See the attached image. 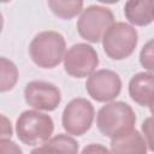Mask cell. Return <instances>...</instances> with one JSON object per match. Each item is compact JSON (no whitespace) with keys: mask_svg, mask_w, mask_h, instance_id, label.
Masks as SVG:
<instances>
[{"mask_svg":"<svg viewBox=\"0 0 154 154\" xmlns=\"http://www.w3.org/2000/svg\"><path fill=\"white\" fill-rule=\"evenodd\" d=\"M136 114L130 105L123 101H112L102 106L96 116L99 131L111 140L134 130Z\"/></svg>","mask_w":154,"mask_h":154,"instance_id":"1","label":"cell"},{"mask_svg":"<svg viewBox=\"0 0 154 154\" xmlns=\"http://www.w3.org/2000/svg\"><path fill=\"white\" fill-rule=\"evenodd\" d=\"M66 42L61 34L46 30L38 32L30 42L29 54L31 60L42 69L58 66L65 57Z\"/></svg>","mask_w":154,"mask_h":154,"instance_id":"2","label":"cell"},{"mask_svg":"<svg viewBox=\"0 0 154 154\" xmlns=\"http://www.w3.org/2000/svg\"><path fill=\"white\" fill-rule=\"evenodd\" d=\"M54 131L53 119L36 109L20 113L16 120V134L20 142L26 146H38L47 142Z\"/></svg>","mask_w":154,"mask_h":154,"instance_id":"3","label":"cell"},{"mask_svg":"<svg viewBox=\"0 0 154 154\" xmlns=\"http://www.w3.org/2000/svg\"><path fill=\"white\" fill-rule=\"evenodd\" d=\"M113 24L114 16L108 7L90 5L83 10L76 26L82 38L91 43H97L103 38L105 34Z\"/></svg>","mask_w":154,"mask_h":154,"instance_id":"4","label":"cell"},{"mask_svg":"<svg viewBox=\"0 0 154 154\" xmlns=\"http://www.w3.org/2000/svg\"><path fill=\"white\" fill-rule=\"evenodd\" d=\"M138 42L136 29L124 22L114 23L102 38V47L108 58L113 60H123L129 58Z\"/></svg>","mask_w":154,"mask_h":154,"instance_id":"5","label":"cell"},{"mask_svg":"<svg viewBox=\"0 0 154 154\" xmlns=\"http://www.w3.org/2000/svg\"><path fill=\"white\" fill-rule=\"evenodd\" d=\"M94 117L95 109L89 100L83 97L73 99L63 111V128L69 135L82 136L90 129Z\"/></svg>","mask_w":154,"mask_h":154,"instance_id":"6","label":"cell"},{"mask_svg":"<svg viewBox=\"0 0 154 154\" xmlns=\"http://www.w3.org/2000/svg\"><path fill=\"white\" fill-rule=\"evenodd\" d=\"M99 65L96 51L87 43H76L71 46L64 57V69L67 75L83 78L93 75Z\"/></svg>","mask_w":154,"mask_h":154,"instance_id":"7","label":"cell"},{"mask_svg":"<svg viewBox=\"0 0 154 154\" xmlns=\"http://www.w3.org/2000/svg\"><path fill=\"white\" fill-rule=\"evenodd\" d=\"M85 89L95 101L108 102L120 94L122 79L119 75L112 70H97L88 77Z\"/></svg>","mask_w":154,"mask_h":154,"instance_id":"8","label":"cell"},{"mask_svg":"<svg viewBox=\"0 0 154 154\" xmlns=\"http://www.w3.org/2000/svg\"><path fill=\"white\" fill-rule=\"evenodd\" d=\"M25 102L37 111H54L60 101L61 94L59 88L46 81H31L24 89Z\"/></svg>","mask_w":154,"mask_h":154,"instance_id":"9","label":"cell"},{"mask_svg":"<svg viewBox=\"0 0 154 154\" xmlns=\"http://www.w3.org/2000/svg\"><path fill=\"white\" fill-rule=\"evenodd\" d=\"M130 97L143 107L154 106V73L138 72L129 82Z\"/></svg>","mask_w":154,"mask_h":154,"instance_id":"10","label":"cell"},{"mask_svg":"<svg viewBox=\"0 0 154 154\" xmlns=\"http://www.w3.org/2000/svg\"><path fill=\"white\" fill-rule=\"evenodd\" d=\"M147 142L136 129L111 140V154H147Z\"/></svg>","mask_w":154,"mask_h":154,"instance_id":"11","label":"cell"},{"mask_svg":"<svg viewBox=\"0 0 154 154\" xmlns=\"http://www.w3.org/2000/svg\"><path fill=\"white\" fill-rule=\"evenodd\" d=\"M124 14L134 25H148L154 20V0L126 1L124 5Z\"/></svg>","mask_w":154,"mask_h":154,"instance_id":"12","label":"cell"},{"mask_svg":"<svg viewBox=\"0 0 154 154\" xmlns=\"http://www.w3.org/2000/svg\"><path fill=\"white\" fill-rule=\"evenodd\" d=\"M78 142L65 134L51 137L43 144L34 148L30 154H78Z\"/></svg>","mask_w":154,"mask_h":154,"instance_id":"13","label":"cell"},{"mask_svg":"<svg viewBox=\"0 0 154 154\" xmlns=\"http://www.w3.org/2000/svg\"><path fill=\"white\" fill-rule=\"evenodd\" d=\"M48 6L52 12L63 19H71L83 12V1H60V0H51L48 1Z\"/></svg>","mask_w":154,"mask_h":154,"instance_id":"14","label":"cell"},{"mask_svg":"<svg viewBox=\"0 0 154 154\" xmlns=\"http://www.w3.org/2000/svg\"><path fill=\"white\" fill-rule=\"evenodd\" d=\"M0 63H1L0 90L4 93L7 90H11L16 85V83L18 81V69L13 61H11L4 57L0 59Z\"/></svg>","mask_w":154,"mask_h":154,"instance_id":"15","label":"cell"},{"mask_svg":"<svg viewBox=\"0 0 154 154\" xmlns=\"http://www.w3.org/2000/svg\"><path fill=\"white\" fill-rule=\"evenodd\" d=\"M140 63L142 67L154 73V38L149 40L140 52Z\"/></svg>","mask_w":154,"mask_h":154,"instance_id":"16","label":"cell"},{"mask_svg":"<svg viewBox=\"0 0 154 154\" xmlns=\"http://www.w3.org/2000/svg\"><path fill=\"white\" fill-rule=\"evenodd\" d=\"M141 130L143 132V137L147 142L148 149L150 152H154V114L143 120Z\"/></svg>","mask_w":154,"mask_h":154,"instance_id":"17","label":"cell"},{"mask_svg":"<svg viewBox=\"0 0 154 154\" xmlns=\"http://www.w3.org/2000/svg\"><path fill=\"white\" fill-rule=\"evenodd\" d=\"M0 148H1V154H23V150L10 138H1Z\"/></svg>","mask_w":154,"mask_h":154,"instance_id":"18","label":"cell"},{"mask_svg":"<svg viewBox=\"0 0 154 154\" xmlns=\"http://www.w3.org/2000/svg\"><path fill=\"white\" fill-rule=\"evenodd\" d=\"M81 154H111V152L100 143H90L82 149Z\"/></svg>","mask_w":154,"mask_h":154,"instance_id":"19","label":"cell"},{"mask_svg":"<svg viewBox=\"0 0 154 154\" xmlns=\"http://www.w3.org/2000/svg\"><path fill=\"white\" fill-rule=\"evenodd\" d=\"M2 122H4V126H2V137H1V138H5V136H6V130H7V132H8L10 138H11V136H12L11 123H7V119H6L4 116H2Z\"/></svg>","mask_w":154,"mask_h":154,"instance_id":"20","label":"cell"},{"mask_svg":"<svg viewBox=\"0 0 154 154\" xmlns=\"http://www.w3.org/2000/svg\"><path fill=\"white\" fill-rule=\"evenodd\" d=\"M149 109H150V112H152V113H153V114H154V106H152V107H150V108H149Z\"/></svg>","mask_w":154,"mask_h":154,"instance_id":"21","label":"cell"}]
</instances>
